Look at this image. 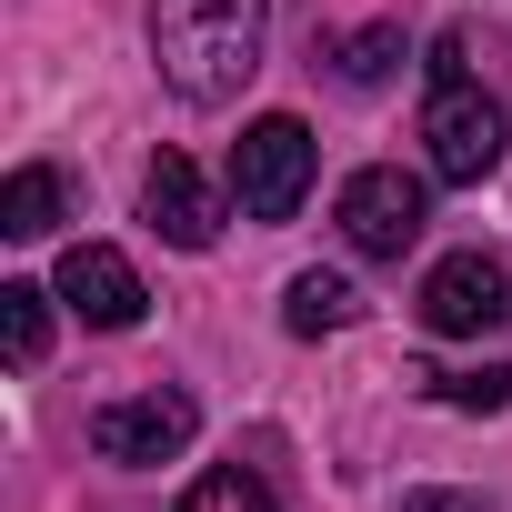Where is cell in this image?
Here are the masks:
<instances>
[{
	"mask_svg": "<svg viewBox=\"0 0 512 512\" xmlns=\"http://www.w3.org/2000/svg\"><path fill=\"white\" fill-rule=\"evenodd\" d=\"M272 0H151V61L191 111L241 101V81L262 71Z\"/></svg>",
	"mask_w": 512,
	"mask_h": 512,
	"instance_id": "obj_1",
	"label": "cell"
},
{
	"mask_svg": "<svg viewBox=\"0 0 512 512\" xmlns=\"http://www.w3.org/2000/svg\"><path fill=\"white\" fill-rule=\"evenodd\" d=\"M422 161H432V181H492V161H502V101L472 81V71H452V81H432L422 91Z\"/></svg>",
	"mask_w": 512,
	"mask_h": 512,
	"instance_id": "obj_2",
	"label": "cell"
},
{
	"mask_svg": "<svg viewBox=\"0 0 512 512\" xmlns=\"http://www.w3.org/2000/svg\"><path fill=\"white\" fill-rule=\"evenodd\" d=\"M302 191H312V131L292 111H262V121L231 141V201L251 221H292Z\"/></svg>",
	"mask_w": 512,
	"mask_h": 512,
	"instance_id": "obj_3",
	"label": "cell"
},
{
	"mask_svg": "<svg viewBox=\"0 0 512 512\" xmlns=\"http://www.w3.org/2000/svg\"><path fill=\"white\" fill-rule=\"evenodd\" d=\"M332 221H342V241L362 251V262H402V251L422 241V221H432V191H422L412 171L372 161V171H352V181H342Z\"/></svg>",
	"mask_w": 512,
	"mask_h": 512,
	"instance_id": "obj_4",
	"label": "cell"
},
{
	"mask_svg": "<svg viewBox=\"0 0 512 512\" xmlns=\"http://www.w3.org/2000/svg\"><path fill=\"white\" fill-rule=\"evenodd\" d=\"M191 432H201V402H191V392H171V382L121 392V402H101V412H91V452H101V462H121V472H151V462L191 452Z\"/></svg>",
	"mask_w": 512,
	"mask_h": 512,
	"instance_id": "obj_5",
	"label": "cell"
},
{
	"mask_svg": "<svg viewBox=\"0 0 512 512\" xmlns=\"http://www.w3.org/2000/svg\"><path fill=\"white\" fill-rule=\"evenodd\" d=\"M422 322H432L442 342L502 332V322H512V272L492 262V251H452V262H432V272H422Z\"/></svg>",
	"mask_w": 512,
	"mask_h": 512,
	"instance_id": "obj_6",
	"label": "cell"
},
{
	"mask_svg": "<svg viewBox=\"0 0 512 512\" xmlns=\"http://www.w3.org/2000/svg\"><path fill=\"white\" fill-rule=\"evenodd\" d=\"M61 302L91 322V332H131L141 312H151V292H141V272L121 262L111 241H71L61 251Z\"/></svg>",
	"mask_w": 512,
	"mask_h": 512,
	"instance_id": "obj_7",
	"label": "cell"
},
{
	"mask_svg": "<svg viewBox=\"0 0 512 512\" xmlns=\"http://www.w3.org/2000/svg\"><path fill=\"white\" fill-rule=\"evenodd\" d=\"M141 211H151V231H161L171 251H211V241H221V191H211L181 151H161V161L141 171Z\"/></svg>",
	"mask_w": 512,
	"mask_h": 512,
	"instance_id": "obj_8",
	"label": "cell"
},
{
	"mask_svg": "<svg viewBox=\"0 0 512 512\" xmlns=\"http://www.w3.org/2000/svg\"><path fill=\"white\" fill-rule=\"evenodd\" d=\"M352 312H362V292H352L342 272H302V282L282 292V322H292L302 342H322V332H342Z\"/></svg>",
	"mask_w": 512,
	"mask_h": 512,
	"instance_id": "obj_9",
	"label": "cell"
},
{
	"mask_svg": "<svg viewBox=\"0 0 512 512\" xmlns=\"http://www.w3.org/2000/svg\"><path fill=\"white\" fill-rule=\"evenodd\" d=\"M0 352L21 372H41V352H51V292L41 282H0Z\"/></svg>",
	"mask_w": 512,
	"mask_h": 512,
	"instance_id": "obj_10",
	"label": "cell"
},
{
	"mask_svg": "<svg viewBox=\"0 0 512 512\" xmlns=\"http://www.w3.org/2000/svg\"><path fill=\"white\" fill-rule=\"evenodd\" d=\"M51 221H61V171H51V161H21L11 191H0V231H11V241H41Z\"/></svg>",
	"mask_w": 512,
	"mask_h": 512,
	"instance_id": "obj_11",
	"label": "cell"
},
{
	"mask_svg": "<svg viewBox=\"0 0 512 512\" xmlns=\"http://www.w3.org/2000/svg\"><path fill=\"white\" fill-rule=\"evenodd\" d=\"M412 392L452 402V412H502L512 402V362H472V372H402Z\"/></svg>",
	"mask_w": 512,
	"mask_h": 512,
	"instance_id": "obj_12",
	"label": "cell"
},
{
	"mask_svg": "<svg viewBox=\"0 0 512 512\" xmlns=\"http://www.w3.org/2000/svg\"><path fill=\"white\" fill-rule=\"evenodd\" d=\"M181 512H282V502H272V482L251 472V462H221V472H201L181 492Z\"/></svg>",
	"mask_w": 512,
	"mask_h": 512,
	"instance_id": "obj_13",
	"label": "cell"
},
{
	"mask_svg": "<svg viewBox=\"0 0 512 512\" xmlns=\"http://www.w3.org/2000/svg\"><path fill=\"white\" fill-rule=\"evenodd\" d=\"M392 71H402V31H392V21H372V31L342 41V81H352V91H382Z\"/></svg>",
	"mask_w": 512,
	"mask_h": 512,
	"instance_id": "obj_14",
	"label": "cell"
},
{
	"mask_svg": "<svg viewBox=\"0 0 512 512\" xmlns=\"http://www.w3.org/2000/svg\"><path fill=\"white\" fill-rule=\"evenodd\" d=\"M402 512H492V502H482V492H412Z\"/></svg>",
	"mask_w": 512,
	"mask_h": 512,
	"instance_id": "obj_15",
	"label": "cell"
}]
</instances>
